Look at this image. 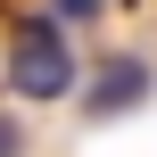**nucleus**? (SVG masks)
I'll list each match as a JSON object with an SVG mask.
<instances>
[{"mask_svg": "<svg viewBox=\"0 0 157 157\" xmlns=\"http://www.w3.org/2000/svg\"><path fill=\"white\" fill-rule=\"evenodd\" d=\"M91 8H99V0H58V17H91Z\"/></svg>", "mask_w": 157, "mask_h": 157, "instance_id": "7ed1b4c3", "label": "nucleus"}, {"mask_svg": "<svg viewBox=\"0 0 157 157\" xmlns=\"http://www.w3.org/2000/svg\"><path fill=\"white\" fill-rule=\"evenodd\" d=\"M8 91L17 99H58V91H75V50H66V33L58 25H17V41H8Z\"/></svg>", "mask_w": 157, "mask_h": 157, "instance_id": "f257e3e1", "label": "nucleus"}, {"mask_svg": "<svg viewBox=\"0 0 157 157\" xmlns=\"http://www.w3.org/2000/svg\"><path fill=\"white\" fill-rule=\"evenodd\" d=\"M157 91V75L141 58H116V66H99V83H91V116H124V108H141Z\"/></svg>", "mask_w": 157, "mask_h": 157, "instance_id": "f03ea898", "label": "nucleus"}, {"mask_svg": "<svg viewBox=\"0 0 157 157\" xmlns=\"http://www.w3.org/2000/svg\"><path fill=\"white\" fill-rule=\"evenodd\" d=\"M0 157H17V132H8V124H0Z\"/></svg>", "mask_w": 157, "mask_h": 157, "instance_id": "20e7f679", "label": "nucleus"}]
</instances>
